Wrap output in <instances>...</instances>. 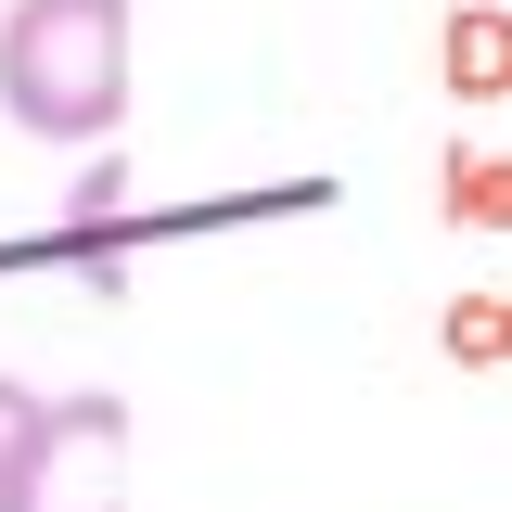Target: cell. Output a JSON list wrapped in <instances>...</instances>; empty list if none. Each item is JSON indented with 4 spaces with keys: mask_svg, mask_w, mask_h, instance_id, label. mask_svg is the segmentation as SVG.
Returning a JSON list of instances; mask_svg holds the SVG:
<instances>
[{
    "mask_svg": "<svg viewBox=\"0 0 512 512\" xmlns=\"http://www.w3.org/2000/svg\"><path fill=\"white\" fill-rule=\"evenodd\" d=\"M128 39H141L128 0H13L0 13V116L26 141H64V154L116 141L128 128Z\"/></svg>",
    "mask_w": 512,
    "mask_h": 512,
    "instance_id": "obj_1",
    "label": "cell"
},
{
    "mask_svg": "<svg viewBox=\"0 0 512 512\" xmlns=\"http://www.w3.org/2000/svg\"><path fill=\"white\" fill-rule=\"evenodd\" d=\"M13 512H128V397H103V384L52 397Z\"/></svg>",
    "mask_w": 512,
    "mask_h": 512,
    "instance_id": "obj_2",
    "label": "cell"
},
{
    "mask_svg": "<svg viewBox=\"0 0 512 512\" xmlns=\"http://www.w3.org/2000/svg\"><path fill=\"white\" fill-rule=\"evenodd\" d=\"M39 423H52V397L0 372V512H13V487H26V448H39Z\"/></svg>",
    "mask_w": 512,
    "mask_h": 512,
    "instance_id": "obj_3",
    "label": "cell"
}]
</instances>
